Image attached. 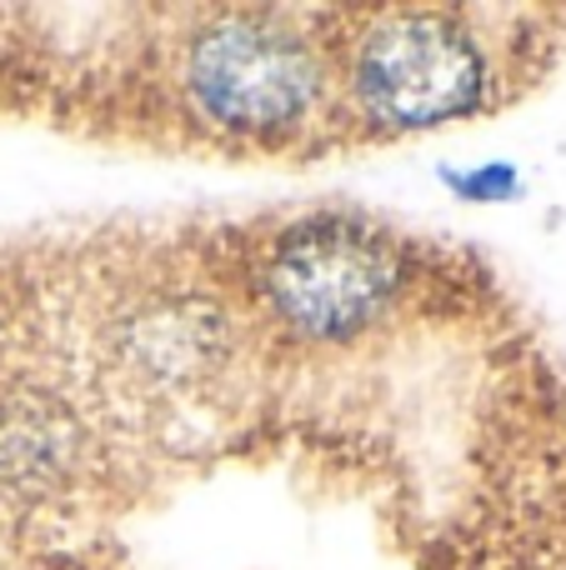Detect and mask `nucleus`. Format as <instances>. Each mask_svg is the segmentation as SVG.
Wrapping results in <instances>:
<instances>
[{"label":"nucleus","mask_w":566,"mask_h":570,"mask_svg":"<svg viewBox=\"0 0 566 570\" xmlns=\"http://www.w3.org/2000/svg\"><path fill=\"white\" fill-rule=\"evenodd\" d=\"M331 26L341 140H401L487 116L521 90L537 26H497L481 6H371Z\"/></svg>","instance_id":"obj_1"},{"label":"nucleus","mask_w":566,"mask_h":570,"mask_svg":"<svg viewBox=\"0 0 566 570\" xmlns=\"http://www.w3.org/2000/svg\"><path fill=\"white\" fill-rule=\"evenodd\" d=\"M407 246L367 216H301L266 240L256 301L306 345H347L397 311Z\"/></svg>","instance_id":"obj_3"},{"label":"nucleus","mask_w":566,"mask_h":570,"mask_svg":"<svg viewBox=\"0 0 566 570\" xmlns=\"http://www.w3.org/2000/svg\"><path fill=\"white\" fill-rule=\"evenodd\" d=\"M311 10H191L166 36V106L191 140L236 156H286L336 136L331 26Z\"/></svg>","instance_id":"obj_2"},{"label":"nucleus","mask_w":566,"mask_h":570,"mask_svg":"<svg viewBox=\"0 0 566 570\" xmlns=\"http://www.w3.org/2000/svg\"><path fill=\"white\" fill-rule=\"evenodd\" d=\"M80 461V425L56 395H0V485L50 491Z\"/></svg>","instance_id":"obj_5"},{"label":"nucleus","mask_w":566,"mask_h":570,"mask_svg":"<svg viewBox=\"0 0 566 570\" xmlns=\"http://www.w3.org/2000/svg\"><path fill=\"white\" fill-rule=\"evenodd\" d=\"M116 351L136 385L186 391L206 385L231 355V321L191 291H150L130 301Z\"/></svg>","instance_id":"obj_4"}]
</instances>
